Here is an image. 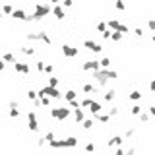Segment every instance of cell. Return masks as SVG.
<instances>
[{
    "label": "cell",
    "mask_w": 155,
    "mask_h": 155,
    "mask_svg": "<svg viewBox=\"0 0 155 155\" xmlns=\"http://www.w3.org/2000/svg\"><path fill=\"white\" fill-rule=\"evenodd\" d=\"M81 91L83 93H97V87L93 83H83L81 85Z\"/></svg>",
    "instance_id": "2e32d148"
},
{
    "label": "cell",
    "mask_w": 155,
    "mask_h": 155,
    "mask_svg": "<svg viewBox=\"0 0 155 155\" xmlns=\"http://www.w3.org/2000/svg\"><path fill=\"white\" fill-rule=\"evenodd\" d=\"M134 132H136L134 128H128V130L124 132V138H132V136H134Z\"/></svg>",
    "instance_id": "ee69618b"
},
{
    "label": "cell",
    "mask_w": 155,
    "mask_h": 155,
    "mask_svg": "<svg viewBox=\"0 0 155 155\" xmlns=\"http://www.w3.org/2000/svg\"><path fill=\"white\" fill-rule=\"evenodd\" d=\"M122 142H124V138H122V136H113L111 140L107 142V145H109V148H115V145L118 148V145H122Z\"/></svg>",
    "instance_id": "4fadbf2b"
},
{
    "label": "cell",
    "mask_w": 155,
    "mask_h": 155,
    "mask_svg": "<svg viewBox=\"0 0 155 155\" xmlns=\"http://www.w3.org/2000/svg\"><path fill=\"white\" fill-rule=\"evenodd\" d=\"M148 27H149L151 31H155V18H153V19H149V22H148Z\"/></svg>",
    "instance_id": "c3c4849f"
},
{
    "label": "cell",
    "mask_w": 155,
    "mask_h": 155,
    "mask_svg": "<svg viewBox=\"0 0 155 155\" xmlns=\"http://www.w3.org/2000/svg\"><path fill=\"white\" fill-rule=\"evenodd\" d=\"M45 144H48V142H47V138H45V136H43V138H39V142H37V145H39V148H43Z\"/></svg>",
    "instance_id": "7dc6e473"
},
{
    "label": "cell",
    "mask_w": 155,
    "mask_h": 155,
    "mask_svg": "<svg viewBox=\"0 0 155 155\" xmlns=\"http://www.w3.org/2000/svg\"><path fill=\"white\" fill-rule=\"evenodd\" d=\"M109 115H111V116H116V115H118V107H111V109H109Z\"/></svg>",
    "instance_id": "f6af8a7d"
},
{
    "label": "cell",
    "mask_w": 155,
    "mask_h": 155,
    "mask_svg": "<svg viewBox=\"0 0 155 155\" xmlns=\"http://www.w3.org/2000/svg\"><path fill=\"white\" fill-rule=\"evenodd\" d=\"M4 70H6V60L0 58V72H4Z\"/></svg>",
    "instance_id": "f907efd6"
},
{
    "label": "cell",
    "mask_w": 155,
    "mask_h": 155,
    "mask_svg": "<svg viewBox=\"0 0 155 155\" xmlns=\"http://www.w3.org/2000/svg\"><path fill=\"white\" fill-rule=\"evenodd\" d=\"M134 33H136V37H142V35H144V31H142V27H136V29H134Z\"/></svg>",
    "instance_id": "816d5d0a"
},
{
    "label": "cell",
    "mask_w": 155,
    "mask_h": 155,
    "mask_svg": "<svg viewBox=\"0 0 155 155\" xmlns=\"http://www.w3.org/2000/svg\"><path fill=\"white\" fill-rule=\"evenodd\" d=\"M2 16H4V12H2V8H0V22H2Z\"/></svg>",
    "instance_id": "6f0895ef"
},
{
    "label": "cell",
    "mask_w": 155,
    "mask_h": 155,
    "mask_svg": "<svg viewBox=\"0 0 155 155\" xmlns=\"http://www.w3.org/2000/svg\"><path fill=\"white\" fill-rule=\"evenodd\" d=\"M149 89H151V91L155 93V80H151V81H149Z\"/></svg>",
    "instance_id": "f5cc1de1"
},
{
    "label": "cell",
    "mask_w": 155,
    "mask_h": 155,
    "mask_svg": "<svg viewBox=\"0 0 155 155\" xmlns=\"http://www.w3.org/2000/svg\"><path fill=\"white\" fill-rule=\"evenodd\" d=\"M101 109H103V107H101L99 101H93L91 107H89V111H91V115H97V113H101Z\"/></svg>",
    "instance_id": "d6986e66"
},
{
    "label": "cell",
    "mask_w": 155,
    "mask_h": 155,
    "mask_svg": "<svg viewBox=\"0 0 155 155\" xmlns=\"http://www.w3.org/2000/svg\"><path fill=\"white\" fill-rule=\"evenodd\" d=\"M52 14V6L51 4H43V2H37L33 6V14L27 18V23H31V22H41L43 18H47V16H51Z\"/></svg>",
    "instance_id": "6da1fadb"
},
{
    "label": "cell",
    "mask_w": 155,
    "mask_h": 155,
    "mask_svg": "<svg viewBox=\"0 0 155 155\" xmlns=\"http://www.w3.org/2000/svg\"><path fill=\"white\" fill-rule=\"evenodd\" d=\"M52 72H54V66H52V64H47V66H45V74L52 76Z\"/></svg>",
    "instance_id": "60d3db41"
},
{
    "label": "cell",
    "mask_w": 155,
    "mask_h": 155,
    "mask_svg": "<svg viewBox=\"0 0 155 155\" xmlns=\"http://www.w3.org/2000/svg\"><path fill=\"white\" fill-rule=\"evenodd\" d=\"M93 124H95V118H85V120L81 122V128H83V130H91Z\"/></svg>",
    "instance_id": "e0dca14e"
},
{
    "label": "cell",
    "mask_w": 155,
    "mask_h": 155,
    "mask_svg": "<svg viewBox=\"0 0 155 155\" xmlns=\"http://www.w3.org/2000/svg\"><path fill=\"white\" fill-rule=\"evenodd\" d=\"M72 116H74V120L78 122V124H81V122L85 120V115H83V111H81V107L72 109Z\"/></svg>",
    "instance_id": "7c38bea8"
},
{
    "label": "cell",
    "mask_w": 155,
    "mask_h": 155,
    "mask_svg": "<svg viewBox=\"0 0 155 155\" xmlns=\"http://www.w3.org/2000/svg\"><path fill=\"white\" fill-rule=\"evenodd\" d=\"M93 116H95V120L101 122V124H105V122L111 120V115H101V113H97V115H93Z\"/></svg>",
    "instance_id": "ac0fdd59"
},
{
    "label": "cell",
    "mask_w": 155,
    "mask_h": 155,
    "mask_svg": "<svg viewBox=\"0 0 155 155\" xmlns=\"http://www.w3.org/2000/svg\"><path fill=\"white\" fill-rule=\"evenodd\" d=\"M14 10H16V8L12 6V4H2V12H4V16H12V14H14Z\"/></svg>",
    "instance_id": "ffe728a7"
},
{
    "label": "cell",
    "mask_w": 155,
    "mask_h": 155,
    "mask_svg": "<svg viewBox=\"0 0 155 155\" xmlns=\"http://www.w3.org/2000/svg\"><path fill=\"white\" fill-rule=\"evenodd\" d=\"M62 6L64 8H72L74 6V0H62Z\"/></svg>",
    "instance_id": "7bdbcfd3"
},
{
    "label": "cell",
    "mask_w": 155,
    "mask_h": 155,
    "mask_svg": "<svg viewBox=\"0 0 155 155\" xmlns=\"http://www.w3.org/2000/svg\"><path fill=\"white\" fill-rule=\"evenodd\" d=\"M116 31H120V33H124V35H126V33H128L130 29H128V25H126V23H120V25H118V29H116Z\"/></svg>",
    "instance_id": "ab89813d"
},
{
    "label": "cell",
    "mask_w": 155,
    "mask_h": 155,
    "mask_svg": "<svg viewBox=\"0 0 155 155\" xmlns=\"http://www.w3.org/2000/svg\"><path fill=\"white\" fill-rule=\"evenodd\" d=\"M122 37H124V33H120V31H113L111 33V41H115V43L122 41Z\"/></svg>",
    "instance_id": "d4e9b609"
},
{
    "label": "cell",
    "mask_w": 155,
    "mask_h": 155,
    "mask_svg": "<svg viewBox=\"0 0 155 155\" xmlns=\"http://www.w3.org/2000/svg\"><path fill=\"white\" fill-rule=\"evenodd\" d=\"M78 97V91H74V89H68L66 93H64V101H72Z\"/></svg>",
    "instance_id": "44dd1931"
},
{
    "label": "cell",
    "mask_w": 155,
    "mask_h": 155,
    "mask_svg": "<svg viewBox=\"0 0 155 155\" xmlns=\"http://www.w3.org/2000/svg\"><path fill=\"white\" fill-rule=\"evenodd\" d=\"M14 70L18 72V74H23V76H27L31 72V66L27 62H22V60H16L14 62Z\"/></svg>",
    "instance_id": "ba28073f"
},
{
    "label": "cell",
    "mask_w": 155,
    "mask_h": 155,
    "mask_svg": "<svg viewBox=\"0 0 155 155\" xmlns=\"http://www.w3.org/2000/svg\"><path fill=\"white\" fill-rule=\"evenodd\" d=\"M41 107H43V103H41V99L37 97V99L33 101V109H41Z\"/></svg>",
    "instance_id": "bcb514c9"
},
{
    "label": "cell",
    "mask_w": 155,
    "mask_h": 155,
    "mask_svg": "<svg viewBox=\"0 0 155 155\" xmlns=\"http://www.w3.org/2000/svg\"><path fill=\"white\" fill-rule=\"evenodd\" d=\"M12 18L18 19V22H27V18H29V16L25 14V10H22V8H16L14 14H12Z\"/></svg>",
    "instance_id": "30bf717a"
},
{
    "label": "cell",
    "mask_w": 155,
    "mask_h": 155,
    "mask_svg": "<svg viewBox=\"0 0 155 155\" xmlns=\"http://www.w3.org/2000/svg\"><path fill=\"white\" fill-rule=\"evenodd\" d=\"M107 25H109V29L116 31V29H118V25H120V22H118V19H109V22H107Z\"/></svg>",
    "instance_id": "484cf974"
},
{
    "label": "cell",
    "mask_w": 155,
    "mask_h": 155,
    "mask_svg": "<svg viewBox=\"0 0 155 155\" xmlns=\"http://www.w3.org/2000/svg\"><path fill=\"white\" fill-rule=\"evenodd\" d=\"M37 41H41L43 45H48V47L52 45V39H51V35H48L47 31H37Z\"/></svg>",
    "instance_id": "8fae6325"
},
{
    "label": "cell",
    "mask_w": 155,
    "mask_h": 155,
    "mask_svg": "<svg viewBox=\"0 0 155 155\" xmlns=\"http://www.w3.org/2000/svg\"><path fill=\"white\" fill-rule=\"evenodd\" d=\"M70 115H72V109H68V107H54V109H51V118L56 120V122L68 120Z\"/></svg>",
    "instance_id": "3957f363"
},
{
    "label": "cell",
    "mask_w": 155,
    "mask_h": 155,
    "mask_svg": "<svg viewBox=\"0 0 155 155\" xmlns=\"http://www.w3.org/2000/svg\"><path fill=\"white\" fill-rule=\"evenodd\" d=\"M149 115H151V116H155V107H149Z\"/></svg>",
    "instance_id": "11a10c76"
},
{
    "label": "cell",
    "mask_w": 155,
    "mask_h": 155,
    "mask_svg": "<svg viewBox=\"0 0 155 155\" xmlns=\"http://www.w3.org/2000/svg\"><path fill=\"white\" fill-rule=\"evenodd\" d=\"M115 97H116V91H115V89L105 91V101H109V103H111V101H115Z\"/></svg>",
    "instance_id": "7402d4cb"
},
{
    "label": "cell",
    "mask_w": 155,
    "mask_h": 155,
    "mask_svg": "<svg viewBox=\"0 0 155 155\" xmlns=\"http://www.w3.org/2000/svg\"><path fill=\"white\" fill-rule=\"evenodd\" d=\"M8 116H10V118H19V107H10Z\"/></svg>",
    "instance_id": "603a6c76"
},
{
    "label": "cell",
    "mask_w": 155,
    "mask_h": 155,
    "mask_svg": "<svg viewBox=\"0 0 155 155\" xmlns=\"http://www.w3.org/2000/svg\"><path fill=\"white\" fill-rule=\"evenodd\" d=\"M27 128H29V132H39V120H37V115H35V111H29L27 113Z\"/></svg>",
    "instance_id": "277c9868"
},
{
    "label": "cell",
    "mask_w": 155,
    "mask_h": 155,
    "mask_svg": "<svg viewBox=\"0 0 155 155\" xmlns=\"http://www.w3.org/2000/svg\"><path fill=\"white\" fill-rule=\"evenodd\" d=\"M115 8H116L118 12H124V10H126V4H124V0H116V2H115Z\"/></svg>",
    "instance_id": "1f68e13d"
},
{
    "label": "cell",
    "mask_w": 155,
    "mask_h": 155,
    "mask_svg": "<svg viewBox=\"0 0 155 155\" xmlns=\"http://www.w3.org/2000/svg\"><path fill=\"white\" fill-rule=\"evenodd\" d=\"M19 51H22L25 56H35V48H33V47H22Z\"/></svg>",
    "instance_id": "cb8c5ba5"
},
{
    "label": "cell",
    "mask_w": 155,
    "mask_h": 155,
    "mask_svg": "<svg viewBox=\"0 0 155 155\" xmlns=\"http://www.w3.org/2000/svg\"><path fill=\"white\" fill-rule=\"evenodd\" d=\"M99 68H101L99 60H85V62L81 64V70H83V72H91V74H93V72H97Z\"/></svg>",
    "instance_id": "8992f818"
},
{
    "label": "cell",
    "mask_w": 155,
    "mask_h": 155,
    "mask_svg": "<svg viewBox=\"0 0 155 155\" xmlns=\"http://www.w3.org/2000/svg\"><path fill=\"white\" fill-rule=\"evenodd\" d=\"M130 113H132L134 116H138V115H140V113H142V107H140V105H134V107L130 109Z\"/></svg>",
    "instance_id": "8d00e7d4"
},
{
    "label": "cell",
    "mask_w": 155,
    "mask_h": 155,
    "mask_svg": "<svg viewBox=\"0 0 155 155\" xmlns=\"http://www.w3.org/2000/svg\"><path fill=\"white\" fill-rule=\"evenodd\" d=\"M128 99H132V101H140L142 99V91H138V89H134L132 93L128 95Z\"/></svg>",
    "instance_id": "4316f807"
},
{
    "label": "cell",
    "mask_w": 155,
    "mask_h": 155,
    "mask_svg": "<svg viewBox=\"0 0 155 155\" xmlns=\"http://www.w3.org/2000/svg\"><path fill=\"white\" fill-rule=\"evenodd\" d=\"M151 41H153V43H155V35H153V37H151Z\"/></svg>",
    "instance_id": "680465c9"
},
{
    "label": "cell",
    "mask_w": 155,
    "mask_h": 155,
    "mask_svg": "<svg viewBox=\"0 0 155 155\" xmlns=\"http://www.w3.org/2000/svg\"><path fill=\"white\" fill-rule=\"evenodd\" d=\"M91 103H93L91 97H85V99H81V107H91Z\"/></svg>",
    "instance_id": "74e56055"
},
{
    "label": "cell",
    "mask_w": 155,
    "mask_h": 155,
    "mask_svg": "<svg viewBox=\"0 0 155 155\" xmlns=\"http://www.w3.org/2000/svg\"><path fill=\"white\" fill-rule=\"evenodd\" d=\"M60 51H62V54L66 56V58H76V56L80 54V48L74 47V45H66V43L60 47Z\"/></svg>",
    "instance_id": "5b68a950"
},
{
    "label": "cell",
    "mask_w": 155,
    "mask_h": 155,
    "mask_svg": "<svg viewBox=\"0 0 155 155\" xmlns=\"http://www.w3.org/2000/svg\"><path fill=\"white\" fill-rule=\"evenodd\" d=\"M58 83H60V80L56 76H48V85H52V87H58Z\"/></svg>",
    "instance_id": "4dcf8cb0"
},
{
    "label": "cell",
    "mask_w": 155,
    "mask_h": 155,
    "mask_svg": "<svg viewBox=\"0 0 155 155\" xmlns=\"http://www.w3.org/2000/svg\"><path fill=\"white\" fill-rule=\"evenodd\" d=\"M45 66H47V64H45L43 60H37V62H35V70L37 72H45Z\"/></svg>",
    "instance_id": "e575fe53"
},
{
    "label": "cell",
    "mask_w": 155,
    "mask_h": 155,
    "mask_svg": "<svg viewBox=\"0 0 155 155\" xmlns=\"http://www.w3.org/2000/svg\"><path fill=\"white\" fill-rule=\"evenodd\" d=\"M66 105L70 109H78V107H81V101H78V99H72V101H66Z\"/></svg>",
    "instance_id": "f1b7e54d"
},
{
    "label": "cell",
    "mask_w": 155,
    "mask_h": 155,
    "mask_svg": "<svg viewBox=\"0 0 155 155\" xmlns=\"http://www.w3.org/2000/svg\"><path fill=\"white\" fill-rule=\"evenodd\" d=\"M149 113H140V115H138V118H140V122H144V124H148L149 122Z\"/></svg>",
    "instance_id": "f546056e"
},
{
    "label": "cell",
    "mask_w": 155,
    "mask_h": 155,
    "mask_svg": "<svg viewBox=\"0 0 155 155\" xmlns=\"http://www.w3.org/2000/svg\"><path fill=\"white\" fill-rule=\"evenodd\" d=\"M37 91H35V89H29V91H27V99H29V101H35V99H37Z\"/></svg>",
    "instance_id": "d590c367"
},
{
    "label": "cell",
    "mask_w": 155,
    "mask_h": 155,
    "mask_svg": "<svg viewBox=\"0 0 155 155\" xmlns=\"http://www.w3.org/2000/svg\"><path fill=\"white\" fill-rule=\"evenodd\" d=\"M2 58L6 60V62H16V56L12 54V52H4V54H2Z\"/></svg>",
    "instance_id": "d6a6232c"
},
{
    "label": "cell",
    "mask_w": 155,
    "mask_h": 155,
    "mask_svg": "<svg viewBox=\"0 0 155 155\" xmlns=\"http://www.w3.org/2000/svg\"><path fill=\"white\" fill-rule=\"evenodd\" d=\"M48 2H51L52 6H54V4H60V2H62V0H48Z\"/></svg>",
    "instance_id": "9f6ffc18"
},
{
    "label": "cell",
    "mask_w": 155,
    "mask_h": 155,
    "mask_svg": "<svg viewBox=\"0 0 155 155\" xmlns=\"http://www.w3.org/2000/svg\"><path fill=\"white\" fill-rule=\"evenodd\" d=\"M45 138H47V142L54 140V132H47V134H45Z\"/></svg>",
    "instance_id": "681fc988"
},
{
    "label": "cell",
    "mask_w": 155,
    "mask_h": 155,
    "mask_svg": "<svg viewBox=\"0 0 155 155\" xmlns=\"http://www.w3.org/2000/svg\"><path fill=\"white\" fill-rule=\"evenodd\" d=\"M78 145V138L76 136H68L66 140H64V149L66 148H76Z\"/></svg>",
    "instance_id": "9a60e30c"
},
{
    "label": "cell",
    "mask_w": 155,
    "mask_h": 155,
    "mask_svg": "<svg viewBox=\"0 0 155 155\" xmlns=\"http://www.w3.org/2000/svg\"><path fill=\"white\" fill-rule=\"evenodd\" d=\"M93 78H95V81L99 85H107L109 80H116L118 74L115 70H111V68H99L97 72H93Z\"/></svg>",
    "instance_id": "7a4b0ae2"
},
{
    "label": "cell",
    "mask_w": 155,
    "mask_h": 155,
    "mask_svg": "<svg viewBox=\"0 0 155 155\" xmlns=\"http://www.w3.org/2000/svg\"><path fill=\"white\" fill-rule=\"evenodd\" d=\"M85 151H95V144H93V142L85 144Z\"/></svg>",
    "instance_id": "b9f144b4"
},
{
    "label": "cell",
    "mask_w": 155,
    "mask_h": 155,
    "mask_svg": "<svg viewBox=\"0 0 155 155\" xmlns=\"http://www.w3.org/2000/svg\"><path fill=\"white\" fill-rule=\"evenodd\" d=\"M83 47L87 48V51L95 52V54H99V52L103 51V47H101V43H97V41H93V39H85V41H83Z\"/></svg>",
    "instance_id": "52a82bcc"
},
{
    "label": "cell",
    "mask_w": 155,
    "mask_h": 155,
    "mask_svg": "<svg viewBox=\"0 0 155 155\" xmlns=\"http://www.w3.org/2000/svg\"><path fill=\"white\" fill-rule=\"evenodd\" d=\"M48 148L51 149H64V140H56L54 138V140L48 142Z\"/></svg>",
    "instance_id": "5bb4252c"
},
{
    "label": "cell",
    "mask_w": 155,
    "mask_h": 155,
    "mask_svg": "<svg viewBox=\"0 0 155 155\" xmlns=\"http://www.w3.org/2000/svg\"><path fill=\"white\" fill-rule=\"evenodd\" d=\"M8 105H10V107H19V103H18V101H10Z\"/></svg>",
    "instance_id": "db71d44e"
},
{
    "label": "cell",
    "mask_w": 155,
    "mask_h": 155,
    "mask_svg": "<svg viewBox=\"0 0 155 155\" xmlns=\"http://www.w3.org/2000/svg\"><path fill=\"white\" fill-rule=\"evenodd\" d=\"M39 99H41V103H43V107H48V105H51V97H48V95L39 97Z\"/></svg>",
    "instance_id": "f35d334b"
},
{
    "label": "cell",
    "mask_w": 155,
    "mask_h": 155,
    "mask_svg": "<svg viewBox=\"0 0 155 155\" xmlns=\"http://www.w3.org/2000/svg\"><path fill=\"white\" fill-rule=\"evenodd\" d=\"M95 29L99 31V33H103V31H107V29H109L107 22H99V23H97V25H95Z\"/></svg>",
    "instance_id": "83f0119b"
},
{
    "label": "cell",
    "mask_w": 155,
    "mask_h": 155,
    "mask_svg": "<svg viewBox=\"0 0 155 155\" xmlns=\"http://www.w3.org/2000/svg\"><path fill=\"white\" fill-rule=\"evenodd\" d=\"M99 62H101V68H111V58H109V56H105V58H101Z\"/></svg>",
    "instance_id": "836d02e7"
},
{
    "label": "cell",
    "mask_w": 155,
    "mask_h": 155,
    "mask_svg": "<svg viewBox=\"0 0 155 155\" xmlns=\"http://www.w3.org/2000/svg\"><path fill=\"white\" fill-rule=\"evenodd\" d=\"M52 16H54L58 22H62V19L66 18V10H64V6H60V4H54V6H52Z\"/></svg>",
    "instance_id": "9c48e42d"
},
{
    "label": "cell",
    "mask_w": 155,
    "mask_h": 155,
    "mask_svg": "<svg viewBox=\"0 0 155 155\" xmlns=\"http://www.w3.org/2000/svg\"><path fill=\"white\" fill-rule=\"evenodd\" d=\"M0 8H2V4H0Z\"/></svg>",
    "instance_id": "91938a15"
}]
</instances>
